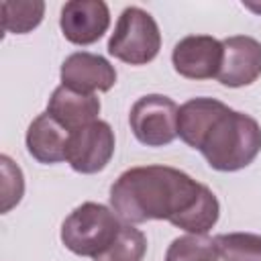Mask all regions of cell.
<instances>
[{"mask_svg": "<svg viewBox=\"0 0 261 261\" xmlns=\"http://www.w3.org/2000/svg\"><path fill=\"white\" fill-rule=\"evenodd\" d=\"M181 169L169 165H141L122 171L110 186V208L126 224L167 220L173 226L194 208L204 192Z\"/></svg>", "mask_w": 261, "mask_h": 261, "instance_id": "1", "label": "cell"}, {"mask_svg": "<svg viewBox=\"0 0 261 261\" xmlns=\"http://www.w3.org/2000/svg\"><path fill=\"white\" fill-rule=\"evenodd\" d=\"M198 151L216 171L245 169L261 153V126L253 116L226 106L204 135Z\"/></svg>", "mask_w": 261, "mask_h": 261, "instance_id": "2", "label": "cell"}, {"mask_svg": "<svg viewBox=\"0 0 261 261\" xmlns=\"http://www.w3.org/2000/svg\"><path fill=\"white\" fill-rule=\"evenodd\" d=\"M116 212L98 202H84L73 208L61 224V243L80 257H96L106 251L120 232Z\"/></svg>", "mask_w": 261, "mask_h": 261, "instance_id": "3", "label": "cell"}, {"mask_svg": "<svg viewBox=\"0 0 261 261\" xmlns=\"http://www.w3.org/2000/svg\"><path fill=\"white\" fill-rule=\"evenodd\" d=\"M161 49V33L155 18L141 6H126L108 39V53L128 65L151 63Z\"/></svg>", "mask_w": 261, "mask_h": 261, "instance_id": "4", "label": "cell"}, {"mask_svg": "<svg viewBox=\"0 0 261 261\" xmlns=\"http://www.w3.org/2000/svg\"><path fill=\"white\" fill-rule=\"evenodd\" d=\"M179 106L163 94L141 96L128 112V124L135 139L147 147H165L177 137Z\"/></svg>", "mask_w": 261, "mask_h": 261, "instance_id": "5", "label": "cell"}, {"mask_svg": "<svg viewBox=\"0 0 261 261\" xmlns=\"http://www.w3.org/2000/svg\"><path fill=\"white\" fill-rule=\"evenodd\" d=\"M116 139L114 130L106 120H94L73 133H69L65 161L82 175L102 171L114 155Z\"/></svg>", "mask_w": 261, "mask_h": 261, "instance_id": "6", "label": "cell"}, {"mask_svg": "<svg viewBox=\"0 0 261 261\" xmlns=\"http://www.w3.org/2000/svg\"><path fill=\"white\" fill-rule=\"evenodd\" d=\"M222 55V41L212 35H188L175 43L171 51V65L181 77L210 80L218 75Z\"/></svg>", "mask_w": 261, "mask_h": 261, "instance_id": "7", "label": "cell"}, {"mask_svg": "<svg viewBox=\"0 0 261 261\" xmlns=\"http://www.w3.org/2000/svg\"><path fill=\"white\" fill-rule=\"evenodd\" d=\"M59 27L73 45H94L110 27V10L102 0H69L61 8Z\"/></svg>", "mask_w": 261, "mask_h": 261, "instance_id": "8", "label": "cell"}, {"mask_svg": "<svg viewBox=\"0 0 261 261\" xmlns=\"http://www.w3.org/2000/svg\"><path fill=\"white\" fill-rule=\"evenodd\" d=\"M61 86L71 88L82 94H96L108 92L116 84V69L114 65L90 51H75L67 55L59 69Z\"/></svg>", "mask_w": 261, "mask_h": 261, "instance_id": "9", "label": "cell"}, {"mask_svg": "<svg viewBox=\"0 0 261 261\" xmlns=\"http://www.w3.org/2000/svg\"><path fill=\"white\" fill-rule=\"evenodd\" d=\"M222 65L216 80L226 88H243L261 75V43L249 35H232L222 41Z\"/></svg>", "mask_w": 261, "mask_h": 261, "instance_id": "10", "label": "cell"}, {"mask_svg": "<svg viewBox=\"0 0 261 261\" xmlns=\"http://www.w3.org/2000/svg\"><path fill=\"white\" fill-rule=\"evenodd\" d=\"M100 108L96 94H82L65 86H57L47 102V112L69 133L98 120Z\"/></svg>", "mask_w": 261, "mask_h": 261, "instance_id": "11", "label": "cell"}, {"mask_svg": "<svg viewBox=\"0 0 261 261\" xmlns=\"http://www.w3.org/2000/svg\"><path fill=\"white\" fill-rule=\"evenodd\" d=\"M69 130H65L49 112L39 114L27 128V151L33 159L43 165H53L65 161Z\"/></svg>", "mask_w": 261, "mask_h": 261, "instance_id": "12", "label": "cell"}, {"mask_svg": "<svg viewBox=\"0 0 261 261\" xmlns=\"http://www.w3.org/2000/svg\"><path fill=\"white\" fill-rule=\"evenodd\" d=\"M226 108L224 102L216 98H192L179 106L177 112V137L192 149H198L204 135L218 118V114Z\"/></svg>", "mask_w": 261, "mask_h": 261, "instance_id": "13", "label": "cell"}, {"mask_svg": "<svg viewBox=\"0 0 261 261\" xmlns=\"http://www.w3.org/2000/svg\"><path fill=\"white\" fill-rule=\"evenodd\" d=\"M2 12V29L4 33L24 35L37 29L45 14L43 0H4L0 2Z\"/></svg>", "mask_w": 261, "mask_h": 261, "instance_id": "14", "label": "cell"}, {"mask_svg": "<svg viewBox=\"0 0 261 261\" xmlns=\"http://www.w3.org/2000/svg\"><path fill=\"white\" fill-rule=\"evenodd\" d=\"M147 253V237L135 224L122 222L112 245L94 257V261H143Z\"/></svg>", "mask_w": 261, "mask_h": 261, "instance_id": "15", "label": "cell"}, {"mask_svg": "<svg viewBox=\"0 0 261 261\" xmlns=\"http://www.w3.org/2000/svg\"><path fill=\"white\" fill-rule=\"evenodd\" d=\"M165 261H220L214 239L206 234H184L171 241Z\"/></svg>", "mask_w": 261, "mask_h": 261, "instance_id": "16", "label": "cell"}, {"mask_svg": "<svg viewBox=\"0 0 261 261\" xmlns=\"http://www.w3.org/2000/svg\"><path fill=\"white\" fill-rule=\"evenodd\" d=\"M214 243L224 261H261V234L224 232L214 237Z\"/></svg>", "mask_w": 261, "mask_h": 261, "instance_id": "17", "label": "cell"}, {"mask_svg": "<svg viewBox=\"0 0 261 261\" xmlns=\"http://www.w3.org/2000/svg\"><path fill=\"white\" fill-rule=\"evenodd\" d=\"M0 169H2V214L10 212V208H14L22 194H24V177H22V171L20 167L8 157V155H2L0 157Z\"/></svg>", "mask_w": 261, "mask_h": 261, "instance_id": "18", "label": "cell"}]
</instances>
